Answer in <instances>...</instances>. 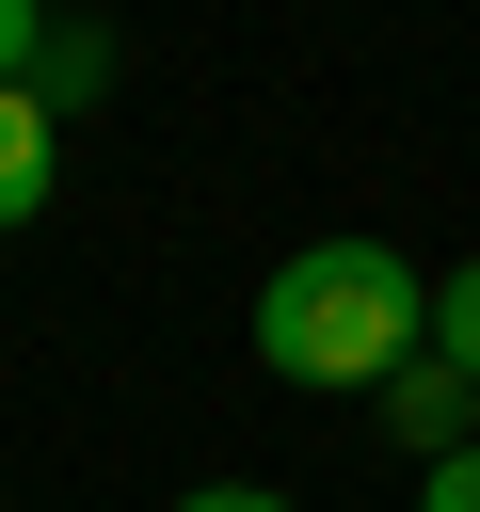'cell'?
I'll return each instance as SVG.
<instances>
[{
  "instance_id": "obj_1",
  "label": "cell",
  "mask_w": 480,
  "mask_h": 512,
  "mask_svg": "<svg viewBox=\"0 0 480 512\" xmlns=\"http://www.w3.org/2000/svg\"><path fill=\"white\" fill-rule=\"evenodd\" d=\"M432 352V272L400 256V240H304V256H272V288H256V368L272 384H400Z\"/></svg>"
},
{
  "instance_id": "obj_2",
  "label": "cell",
  "mask_w": 480,
  "mask_h": 512,
  "mask_svg": "<svg viewBox=\"0 0 480 512\" xmlns=\"http://www.w3.org/2000/svg\"><path fill=\"white\" fill-rule=\"evenodd\" d=\"M384 432H400L416 464H448V448H480V384H464L448 352H416V368L384 384Z\"/></svg>"
},
{
  "instance_id": "obj_3",
  "label": "cell",
  "mask_w": 480,
  "mask_h": 512,
  "mask_svg": "<svg viewBox=\"0 0 480 512\" xmlns=\"http://www.w3.org/2000/svg\"><path fill=\"white\" fill-rule=\"evenodd\" d=\"M112 64H128V48H112L96 16H48V48H32V80H16V96L64 128V112H96V96H112Z\"/></svg>"
},
{
  "instance_id": "obj_4",
  "label": "cell",
  "mask_w": 480,
  "mask_h": 512,
  "mask_svg": "<svg viewBox=\"0 0 480 512\" xmlns=\"http://www.w3.org/2000/svg\"><path fill=\"white\" fill-rule=\"evenodd\" d=\"M48 176H64V128H48V112H32L16 80H0V240H16L32 208H48Z\"/></svg>"
},
{
  "instance_id": "obj_5",
  "label": "cell",
  "mask_w": 480,
  "mask_h": 512,
  "mask_svg": "<svg viewBox=\"0 0 480 512\" xmlns=\"http://www.w3.org/2000/svg\"><path fill=\"white\" fill-rule=\"evenodd\" d=\"M432 352L480 384V256H464V272H432Z\"/></svg>"
},
{
  "instance_id": "obj_6",
  "label": "cell",
  "mask_w": 480,
  "mask_h": 512,
  "mask_svg": "<svg viewBox=\"0 0 480 512\" xmlns=\"http://www.w3.org/2000/svg\"><path fill=\"white\" fill-rule=\"evenodd\" d=\"M416 512H480V448H448V464H416Z\"/></svg>"
},
{
  "instance_id": "obj_7",
  "label": "cell",
  "mask_w": 480,
  "mask_h": 512,
  "mask_svg": "<svg viewBox=\"0 0 480 512\" xmlns=\"http://www.w3.org/2000/svg\"><path fill=\"white\" fill-rule=\"evenodd\" d=\"M32 48H48V0H0V80H32Z\"/></svg>"
},
{
  "instance_id": "obj_8",
  "label": "cell",
  "mask_w": 480,
  "mask_h": 512,
  "mask_svg": "<svg viewBox=\"0 0 480 512\" xmlns=\"http://www.w3.org/2000/svg\"><path fill=\"white\" fill-rule=\"evenodd\" d=\"M176 512H288V496H272V480H192Z\"/></svg>"
}]
</instances>
